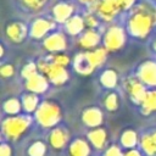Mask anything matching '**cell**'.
I'll list each match as a JSON object with an SVG mask.
<instances>
[{
  "mask_svg": "<svg viewBox=\"0 0 156 156\" xmlns=\"http://www.w3.org/2000/svg\"><path fill=\"white\" fill-rule=\"evenodd\" d=\"M11 155V150L7 145H2L0 147V156H10Z\"/></svg>",
  "mask_w": 156,
  "mask_h": 156,
  "instance_id": "8d00e7d4",
  "label": "cell"
},
{
  "mask_svg": "<svg viewBox=\"0 0 156 156\" xmlns=\"http://www.w3.org/2000/svg\"><path fill=\"white\" fill-rule=\"evenodd\" d=\"M65 28L66 32L69 35H78L79 33L83 32V29L85 28V23H84V17L80 15H73L66 23H65Z\"/></svg>",
  "mask_w": 156,
  "mask_h": 156,
  "instance_id": "7c38bea8",
  "label": "cell"
},
{
  "mask_svg": "<svg viewBox=\"0 0 156 156\" xmlns=\"http://www.w3.org/2000/svg\"><path fill=\"white\" fill-rule=\"evenodd\" d=\"M89 138L91 140V143L96 146V147H102L106 140V135L105 132L102 129H95L89 134Z\"/></svg>",
  "mask_w": 156,
  "mask_h": 156,
  "instance_id": "cb8c5ba5",
  "label": "cell"
},
{
  "mask_svg": "<svg viewBox=\"0 0 156 156\" xmlns=\"http://www.w3.org/2000/svg\"><path fill=\"white\" fill-rule=\"evenodd\" d=\"M141 145L145 152H147L149 155H155L156 154V133L152 135H145L141 140Z\"/></svg>",
  "mask_w": 156,
  "mask_h": 156,
  "instance_id": "7402d4cb",
  "label": "cell"
},
{
  "mask_svg": "<svg viewBox=\"0 0 156 156\" xmlns=\"http://www.w3.org/2000/svg\"><path fill=\"white\" fill-rule=\"evenodd\" d=\"M143 107L146 112L156 110V91H149L143 99Z\"/></svg>",
  "mask_w": 156,
  "mask_h": 156,
  "instance_id": "603a6c76",
  "label": "cell"
},
{
  "mask_svg": "<svg viewBox=\"0 0 156 156\" xmlns=\"http://www.w3.org/2000/svg\"><path fill=\"white\" fill-rule=\"evenodd\" d=\"M106 52H107V50L105 48L104 49H94V50L88 51L87 52V56L90 60L91 65L95 67V66H99L100 63L104 62V60L106 57Z\"/></svg>",
  "mask_w": 156,
  "mask_h": 156,
  "instance_id": "ac0fdd59",
  "label": "cell"
},
{
  "mask_svg": "<svg viewBox=\"0 0 156 156\" xmlns=\"http://www.w3.org/2000/svg\"><path fill=\"white\" fill-rule=\"evenodd\" d=\"M101 82L106 87H113L116 84V73L113 71H106L101 77Z\"/></svg>",
  "mask_w": 156,
  "mask_h": 156,
  "instance_id": "4316f807",
  "label": "cell"
},
{
  "mask_svg": "<svg viewBox=\"0 0 156 156\" xmlns=\"http://www.w3.org/2000/svg\"><path fill=\"white\" fill-rule=\"evenodd\" d=\"M126 156H140V155H139V152H136V151H129Z\"/></svg>",
  "mask_w": 156,
  "mask_h": 156,
  "instance_id": "f35d334b",
  "label": "cell"
},
{
  "mask_svg": "<svg viewBox=\"0 0 156 156\" xmlns=\"http://www.w3.org/2000/svg\"><path fill=\"white\" fill-rule=\"evenodd\" d=\"M37 118L45 127L52 126L60 118V110L57 106H55L52 104L44 102L43 105H40V107L37 111Z\"/></svg>",
  "mask_w": 156,
  "mask_h": 156,
  "instance_id": "277c9868",
  "label": "cell"
},
{
  "mask_svg": "<svg viewBox=\"0 0 156 156\" xmlns=\"http://www.w3.org/2000/svg\"><path fill=\"white\" fill-rule=\"evenodd\" d=\"M29 124V119L24 117H13L4 122V130L10 138L20 136Z\"/></svg>",
  "mask_w": 156,
  "mask_h": 156,
  "instance_id": "9c48e42d",
  "label": "cell"
},
{
  "mask_svg": "<svg viewBox=\"0 0 156 156\" xmlns=\"http://www.w3.org/2000/svg\"><path fill=\"white\" fill-rule=\"evenodd\" d=\"M50 141L54 147H62L67 141V134L62 129H55L51 133Z\"/></svg>",
  "mask_w": 156,
  "mask_h": 156,
  "instance_id": "44dd1931",
  "label": "cell"
},
{
  "mask_svg": "<svg viewBox=\"0 0 156 156\" xmlns=\"http://www.w3.org/2000/svg\"><path fill=\"white\" fill-rule=\"evenodd\" d=\"M54 27H55V21L45 17H38L32 22L29 28V34L34 39H41L51 29H54Z\"/></svg>",
  "mask_w": 156,
  "mask_h": 156,
  "instance_id": "52a82bcc",
  "label": "cell"
},
{
  "mask_svg": "<svg viewBox=\"0 0 156 156\" xmlns=\"http://www.w3.org/2000/svg\"><path fill=\"white\" fill-rule=\"evenodd\" d=\"M152 46H154V49H155V50H156V39H155V40H154V44H152Z\"/></svg>",
  "mask_w": 156,
  "mask_h": 156,
  "instance_id": "ab89813d",
  "label": "cell"
},
{
  "mask_svg": "<svg viewBox=\"0 0 156 156\" xmlns=\"http://www.w3.org/2000/svg\"><path fill=\"white\" fill-rule=\"evenodd\" d=\"M83 17H84V23H85V28L87 29H95L96 27H99L100 17L95 12L88 11V12H85V15Z\"/></svg>",
  "mask_w": 156,
  "mask_h": 156,
  "instance_id": "d4e9b609",
  "label": "cell"
},
{
  "mask_svg": "<svg viewBox=\"0 0 156 156\" xmlns=\"http://www.w3.org/2000/svg\"><path fill=\"white\" fill-rule=\"evenodd\" d=\"M5 107V111L9 112V113H16L18 110H20V102L15 99H11V100H7L4 105Z\"/></svg>",
  "mask_w": 156,
  "mask_h": 156,
  "instance_id": "f1b7e54d",
  "label": "cell"
},
{
  "mask_svg": "<svg viewBox=\"0 0 156 156\" xmlns=\"http://www.w3.org/2000/svg\"><path fill=\"white\" fill-rule=\"evenodd\" d=\"M48 1L49 0H18L21 6H23L28 11H33V12H38V11L43 10L45 7V5L48 4Z\"/></svg>",
  "mask_w": 156,
  "mask_h": 156,
  "instance_id": "d6986e66",
  "label": "cell"
},
{
  "mask_svg": "<svg viewBox=\"0 0 156 156\" xmlns=\"http://www.w3.org/2000/svg\"><path fill=\"white\" fill-rule=\"evenodd\" d=\"M83 119L88 126L95 127V126H99L101 123V113L96 108H89L84 112Z\"/></svg>",
  "mask_w": 156,
  "mask_h": 156,
  "instance_id": "e0dca14e",
  "label": "cell"
},
{
  "mask_svg": "<svg viewBox=\"0 0 156 156\" xmlns=\"http://www.w3.org/2000/svg\"><path fill=\"white\" fill-rule=\"evenodd\" d=\"M106 156H121V152H119V150L116 146H112V147H110L107 150Z\"/></svg>",
  "mask_w": 156,
  "mask_h": 156,
  "instance_id": "d590c367",
  "label": "cell"
},
{
  "mask_svg": "<svg viewBox=\"0 0 156 156\" xmlns=\"http://www.w3.org/2000/svg\"><path fill=\"white\" fill-rule=\"evenodd\" d=\"M5 34L12 43H22L28 34V28L21 21H12L6 24Z\"/></svg>",
  "mask_w": 156,
  "mask_h": 156,
  "instance_id": "ba28073f",
  "label": "cell"
},
{
  "mask_svg": "<svg viewBox=\"0 0 156 156\" xmlns=\"http://www.w3.org/2000/svg\"><path fill=\"white\" fill-rule=\"evenodd\" d=\"M88 11L95 12L105 22H111L121 12V7L117 0H95L88 6Z\"/></svg>",
  "mask_w": 156,
  "mask_h": 156,
  "instance_id": "7a4b0ae2",
  "label": "cell"
},
{
  "mask_svg": "<svg viewBox=\"0 0 156 156\" xmlns=\"http://www.w3.org/2000/svg\"><path fill=\"white\" fill-rule=\"evenodd\" d=\"M37 102H38V100L34 95H26L23 99V105L27 111H33L37 106Z\"/></svg>",
  "mask_w": 156,
  "mask_h": 156,
  "instance_id": "83f0119b",
  "label": "cell"
},
{
  "mask_svg": "<svg viewBox=\"0 0 156 156\" xmlns=\"http://www.w3.org/2000/svg\"><path fill=\"white\" fill-rule=\"evenodd\" d=\"M66 45H67L66 38L60 32L52 33L44 39V48L49 51H52V52H58V51L65 50Z\"/></svg>",
  "mask_w": 156,
  "mask_h": 156,
  "instance_id": "30bf717a",
  "label": "cell"
},
{
  "mask_svg": "<svg viewBox=\"0 0 156 156\" xmlns=\"http://www.w3.org/2000/svg\"><path fill=\"white\" fill-rule=\"evenodd\" d=\"M51 15L55 22L66 23L74 15V6L67 0L58 1L51 7Z\"/></svg>",
  "mask_w": 156,
  "mask_h": 156,
  "instance_id": "5b68a950",
  "label": "cell"
},
{
  "mask_svg": "<svg viewBox=\"0 0 156 156\" xmlns=\"http://www.w3.org/2000/svg\"><path fill=\"white\" fill-rule=\"evenodd\" d=\"M140 78L147 84L156 85V63L146 62L140 68Z\"/></svg>",
  "mask_w": 156,
  "mask_h": 156,
  "instance_id": "4fadbf2b",
  "label": "cell"
},
{
  "mask_svg": "<svg viewBox=\"0 0 156 156\" xmlns=\"http://www.w3.org/2000/svg\"><path fill=\"white\" fill-rule=\"evenodd\" d=\"M127 29L135 38H146L156 26V4L149 0H140L129 11Z\"/></svg>",
  "mask_w": 156,
  "mask_h": 156,
  "instance_id": "6da1fadb",
  "label": "cell"
},
{
  "mask_svg": "<svg viewBox=\"0 0 156 156\" xmlns=\"http://www.w3.org/2000/svg\"><path fill=\"white\" fill-rule=\"evenodd\" d=\"M121 11H130L138 2V0H117Z\"/></svg>",
  "mask_w": 156,
  "mask_h": 156,
  "instance_id": "4dcf8cb0",
  "label": "cell"
},
{
  "mask_svg": "<svg viewBox=\"0 0 156 156\" xmlns=\"http://www.w3.org/2000/svg\"><path fill=\"white\" fill-rule=\"evenodd\" d=\"M52 62H55V63H56V65H58V66L65 67V66L69 62V58H68L66 55L57 54V55H54V56H52Z\"/></svg>",
  "mask_w": 156,
  "mask_h": 156,
  "instance_id": "1f68e13d",
  "label": "cell"
},
{
  "mask_svg": "<svg viewBox=\"0 0 156 156\" xmlns=\"http://www.w3.org/2000/svg\"><path fill=\"white\" fill-rule=\"evenodd\" d=\"M126 88L127 90L129 91V94L132 95V98L136 101H143L144 96H145V90L143 88V85L135 80V79H129L127 83H126Z\"/></svg>",
  "mask_w": 156,
  "mask_h": 156,
  "instance_id": "5bb4252c",
  "label": "cell"
},
{
  "mask_svg": "<svg viewBox=\"0 0 156 156\" xmlns=\"http://www.w3.org/2000/svg\"><path fill=\"white\" fill-rule=\"evenodd\" d=\"M100 41V34L95 29H87L79 38L78 44L84 49H94Z\"/></svg>",
  "mask_w": 156,
  "mask_h": 156,
  "instance_id": "8fae6325",
  "label": "cell"
},
{
  "mask_svg": "<svg viewBox=\"0 0 156 156\" xmlns=\"http://www.w3.org/2000/svg\"><path fill=\"white\" fill-rule=\"evenodd\" d=\"M94 1H95V0H78V2H79V4H82V5H87V6L91 5Z\"/></svg>",
  "mask_w": 156,
  "mask_h": 156,
  "instance_id": "74e56055",
  "label": "cell"
},
{
  "mask_svg": "<svg viewBox=\"0 0 156 156\" xmlns=\"http://www.w3.org/2000/svg\"><path fill=\"white\" fill-rule=\"evenodd\" d=\"M152 1H154V2H155V4H156V0H152Z\"/></svg>",
  "mask_w": 156,
  "mask_h": 156,
  "instance_id": "60d3db41",
  "label": "cell"
},
{
  "mask_svg": "<svg viewBox=\"0 0 156 156\" xmlns=\"http://www.w3.org/2000/svg\"><path fill=\"white\" fill-rule=\"evenodd\" d=\"M126 41V32L119 26H111L104 35V45L107 51H116L123 46Z\"/></svg>",
  "mask_w": 156,
  "mask_h": 156,
  "instance_id": "3957f363",
  "label": "cell"
},
{
  "mask_svg": "<svg viewBox=\"0 0 156 156\" xmlns=\"http://www.w3.org/2000/svg\"><path fill=\"white\" fill-rule=\"evenodd\" d=\"M38 67L44 72L46 73V76L50 78V80H52L54 83L56 84H61L66 80L67 78V73L65 71V68L62 66H58L56 65L55 62H46V61H40Z\"/></svg>",
  "mask_w": 156,
  "mask_h": 156,
  "instance_id": "8992f818",
  "label": "cell"
},
{
  "mask_svg": "<svg viewBox=\"0 0 156 156\" xmlns=\"http://www.w3.org/2000/svg\"><path fill=\"white\" fill-rule=\"evenodd\" d=\"M0 73H1L2 77H10V76L13 73V67H12L11 65H5V66L1 67Z\"/></svg>",
  "mask_w": 156,
  "mask_h": 156,
  "instance_id": "e575fe53",
  "label": "cell"
},
{
  "mask_svg": "<svg viewBox=\"0 0 156 156\" xmlns=\"http://www.w3.org/2000/svg\"><path fill=\"white\" fill-rule=\"evenodd\" d=\"M27 88H28L29 90L38 91V93L44 91L45 88H46V80H45L44 77L35 74V76H33V77H30V78L28 79V82H27Z\"/></svg>",
  "mask_w": 156,
  "mask_h": 156,
  "instance_id": "2e32d148",
  "label": "cell"
},
{
  "mask_svg": "<svg viewBox=\"0 0 156 156\" xmlns=\"http://www.w3.org/2000/svg\"><path fill=\"white\" fill-rule=\"evenodd\" d=\"M74 66H76V69L83 74H87V73H90L94 68V66L91 65L90 60L88 58L87 56V52L84 54H79L77 55L76 60H74Z\"/></svg>",
  "mask_w": 156,
  "mask_h": 156,
  "instance_id": "9a60e30c",
  "label": "cell"
},
{
  "mask_svg": "<svg viewBox=\"0 0 156 156\" xmlns=\"http://www.w3.org/2000/svg\"><path fill=\"white\" fill-rule=\"evenodd\" d=\"M35 66L33 65V63H29V65H27L24 68H23V76L26 77V78H30V77H33V76H35Z\"/></svg>",
  "mask_w": 156,
  "mask_h": 156,
  "instance_id": "d6a6232c",
  "label": "cell"
},
{
  "mask_svg": "<svg viewBox=\"0 0 156 156\" xmlns=\"http://www.w3.org/2000/svg\"><path fill=\"white\" fill-rule=\"evenodd\" d=\"M106 106L110 108V110H115L117 107V98L115 94H111L106 98V101H105Z\"/></svg>",
  "mask_w": 156,
  "mask_h": 156,
  "instance_id": "836d02e7",
  "label": "cell"
},
{
  "mask_svg": "<svg viewBox=\"0 0 156 156\" xmlns=\"http://www.w3.org/2000/svg\"><path fill=\"white\" fill-rule=\"evenodd\" d=\"M44 152H45V147L41 143H35L29 149V155L30 156H43Z\"/></svg>",
  "mask_w": 156,
  "mask_h": 156,
  "instance_id": "f546056e",
  "label": "cell"
},
{
  "mask_svg": "<svg viewBox=\"0 0 156 156\" xmlns=\"http://www.w3.org/2000/svg\"><path fill=\"white\" fill-rule=\"evenodd\" d=\"M69 152L72 156H88L89 147L83 140H76L69 149Z\"/></svg>",
  "mask_w": 156,
  "mask_h": 156,
  "instance_id": "ffe728a7",
  "label": "cell"
},
{
  "mask_svg": "<svg viewBox=\"0 0 156 156\" xmlns=\"http://www.w3.org/2000/svg\"><path fill=\"white\" fill-rule=\"evenodd\" d=\"M136 143V136H135V133L132 132V130H127L123 133L122 135V144L127 147H132L134 146Z\"/></svg>",
  "mask_w": 156,
  "mask_h": 156,
  "instance_id": "484cf974",
  "label": "cell"
}]
</instances>
